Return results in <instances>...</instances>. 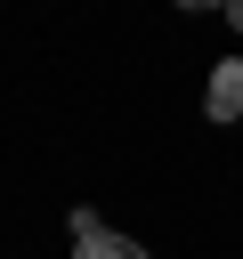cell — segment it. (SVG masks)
<instances>
[{"mask_svg":"<svg viewBox=\"0 0 243 259\" xmlns=\"http://www.w3.org/2000/svg\"><path fill=\"white\" fill-rule=\"evenodd\" d=\"M202 105H211V121H243V65H219Z\"/></svg>","mask_w":243,"mask_h":259,"instance_id":"obj_1","label":"cell"},{"mask_svg":"<svg viewBox=\"0 0 243 259\" xmlns=\"http://www.w3.org/2000/svg\"><path fill=\"white\" fill-rule=\"evenodd\" d=\"M73 259H146L130 235H89V243H73Z\"/></svg>","mask_w":243,"mask_h":259,"instance_id":"obj_2","label":"cell"},{"mask_svg":"<svg viewBox=\"0 0 243 259\" xmlns=\"http://www.w3.org/2000/svg\"><path fill=\"white\" fill-rule=\"evenodd\" d=\"M227 24H235V32H243V0H227Z\"/></svg>","mask_w":243,"mask_h":259,"instance_id":"obj_3","label":"cell"}]
</instances>
